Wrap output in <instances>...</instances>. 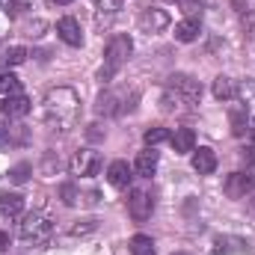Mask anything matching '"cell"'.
Wrapping results in <instances>:
<instances>
[{"mask_svg": "<svg viewBox=\"0 0 255 255\" xmlns=\"http://www.w3.org/2000/svg\"><path fill=\"white\" fill-rule=\"evenodd\" d=\"M80 116V98L74 89L60 86V89H51L48 98H45V125L54 128V130H68L74 128Z\"/></svg>", "mask_w": 255, "mask_h": 255, "instance_id": "obj_1", "label": "cell"}, {"mask_svg": "<svg viewBox=\"0 0 255 255\" xmlns=\"http://www.w3.org/2000/svg\"><path fill=\"white\" fill-rule=\"evenodd\" d=\"M202 98V83L190 74H172L163 92V110H193Z\"/></svg>", "mask_w": 255, "mask_h": 255, "instance_id": "obj_2", "label": "cell"}, {"mask_svg": "<svg viewBox=\"0 0 255 255\" xmlns=\"http://www.w3.org/2000/svg\"><path fill=\"white\" fill-rule=\"evenodd\" d=\"M136 98H139L136 92L128 95L125 89H107V92H101L95 110H98L101 116H122L125 110H133V101H136Z\"/></svg>", "mask_w": 255, "mask_h": 255, "instance_id": "obj_3", "label": "cell"}, {"mask_svg": "<svg viewBox=\"0 0 255 255\" xmlns=\"http://www.w3.org/2000/svg\"><path fill=\"white\" fill-rule=\"evenodd\" d=\"M51 232H54V226H51V220L42 217V214H30V217L21 223V238H24L27 244H48Z\"/></svg>", "mask_w": 255, "mask_h": 255, "instance_id": "obj_4", "label": "cell"}, {"mask_svg": "<svg viewBox=\"0 0 255 255\" xmlns=\"http://www.w3.org/2000/svg\"><path fill=\"white\" fill-rule=\"evenodd\" d=\"M130 54H133V42H130V36H113V39L107 42V48H104V63L116 71L122 63H128Z\"/></svg>", "mask_w": 255, "mask_h": 255, "instance_id": "obj_5", "label": "cell"}, {"mask_svg": "<svg viewBox=\"0 0 255 255\" xmlns=\"http://www.w3.org/2000/svg\"><path fill=\"white\" fill-rule=\"evenodd\" d=\"M98 169H101V154L92 148H80L71 157V172L80 178H92V175H98Z\"/></svg>", "mask_w": 255, "mask_h": 255, "instance_id": "obj_6", "label": "cell"}, {"mask_svg": "<svg viewBox=\"0 0 255 255\" xmlns=\"http://www.w3.org/2000/svg\"><path fill=\"white\" fill-rule=\"evenodd\" d=\"M151 211H154V199H151V193H145V190H133L130 193V199H128V214H130L136 223H145V220L151 217Z\"/></svg>", "mask_w": 255, "mask_h": 255, "instance_id": "obj_7", "label": "cell"}, {"mask_svg": "<svg viewBox=\"0 0 255 255\" xmlns=\"http://www.w3.org/2000/svg\"><path fill=\"white\" fill-rule=\"evenodd\" d=\"M57 36L63 39L65 45H71V48H80L83 45V30H80V24L71 15H65V18L57 21Z\"/></svg>", "mask_w": 255, "mask_h": 255, "instance_id": "obj_8", "label": "cell"}, {"mask_svg": "<svg viewBox=\"0 0 255 255\" xmlns=\"http://www.w3.org/2000/svg\"><path fill=\"white\" fill-rule=\"evenodd\" d=\"M253 187H255V178L247 175V172H232V175L226 178V193H229L232 199H244Z\"/></svg>", "mask_w": 255, "mask_h": 255, "instance_id": "obj_9", "label": "cell"}, {"mask_svg": "<svg viewBox=\"0 0 255 255\" xmlns=\"http://www.w3.org/2000/svg\"><path fill=\"white\" fill-rule=\"evenodd\" d=\"M139 27H142L145 33H160V30L169 27V15H166L163 9H145V12L139 15Z\"/></svg>", "mask_w": 255, "mask_h": 255, "instance_id": "obj_10", "label": "cell"}, {"mask_svg": "<svg viewBox=\"0 0 255 255\" xmlns=\"http://www.w3.org/2000/svg\"><path fill=\"white\" fill-rule=\"evenodd\" d=\"M250 107L247 104H232V110H229V122H232V133L235 136H244L247 130H250Z\"/></svg>", "mask_w": 255, "mask_h": 255, "instance_id": "obj_11", "label": "cell"}, {"mask_svg": "<svg viewBox=\"0 0 255 255\" xmlns=\"http://www.w3.org/2000/svg\"><path fill=\"white\" fill-rule=\"evenodd\" d=\"M9 119H21V116H27L30 113V98L27 95H21V92H15V95H9L6 101H3V107H0Z\"/></svg>", "mask_w": 255, "mask_h": 255, "instance_id": "obj_12", "label": "cell"}, {"mask_svg": "<svg viewBox=\"0 0 255 255\" xmlns=\"http://www.w3.org/2000/svg\"><path fill=\"white\" fill-rule=\"evenodd\" d=\"M157 160H160V157H157V151H154L151 145H148L145 151H139V154H136V160H133V169H136V175H142V178H151V175H154V169H157Z\"/></svg>", "mask_w": 255, "mask_h": 255, "instance_id": "obj_13", "label": "cell"}, {"mask_svg": "<svg viewBox=\"0 0 255 255\" xmlns=\"http://www.w3.org/2000/svg\"><path fill=\"white\" fill-rule=\"evenodd\" d=\"M211 92H214V98H217V101H232V98H238V83H235L232 77L220 74V77L214 80Z\"/></svg>", "mask_w": 255, "mask_h": 255, "instance_id": "obj_14", "label": "cell"}, {"mask_svg": "<svg viewBox=\"0 0 255 255\" xmlns=\"http://www.w3.org/2000/svg\"><path fill=\"white\" fill-rule=\"evenodd\" d=\"M196 151V148H193ZM193 169L199 172V175H211L214 169H217V154L211 151V148H199L196 154H193Z\"/></svg>", "mask_w": 255, "mask_h": 255, "instance_id": "obj_15", "label": "cell"}, {"mask_svg": "<svg viewBox=\"0 0 255 255\" xmlns=\"http://www.w3.org/2000/svg\"><path fill=\"white\" fill-rule=\"evenodd\" d=\"M169 142H172L175 154H187V151L196 148V133H193L190 128H178V130L169 136Z\"/></svg>", "mask_w": 255, "mask_h": 255, "instance_id": "obj_16", "label": "cell"}, {"mask_svg": "<svg viewBox=\"0 0 255 255\" xmlns=\"http://www.w3.org/2000/svg\"><path fill=\"white\" fill-rule=\"evenodd\" d=\"M107 181H110L113 187H128V181H130V166H128L125 160H113L110 169H107Z\"/></svg>", "mask_w": 255, "mask_h": 255, "instance_id": "obj_17", "label": "cell"}, {"mask_svg": "<svg viewBox=\"0 0 255 255\" xmlns=\"http://www.w3.org/2000/svg\"><path fill=\"white\" fill-rule=\"evenodd\" d=\"M175 39L178 42H196L199 39V18H184V21H178L175 24Z\"/></svg>", "mask_w": 255, "mask_h": 255, "instance_id": "obj_18", "label": "cell"}, {"mask_svg": "<svg viewBox=\"0 0 255 255\" xmlns=\"http://www.w3.org/2000/svg\"><path fill=\"white\" fill-rule=\"evenodd\" d=\"M0 211H3L6 217H18V214L24 211V196H18V193H3V196H0Z\"/></svg>", "mask_w": 255, "mask_h": 255, "instance_id": "obj_19", "label": "cell"}, {"mask_svg": "<svg viewBox=\"0 0 255 255\" xmlns=\"http://www.w3.org/2000/svg\"><path fill=\"white\" fill-rule=\"evenodd\" d=\"M18 142H24V130H21V128L0 125V148H6V145H18Z\"/></svg>", "mask_w": 255, "mask_h": 255, "instance_id": "obj_20", "label": "cell"}, {"mask_svg": "<svg viewBox=\"0 0 255 255\" xmlns=\"http://www.w3.org/2000/svg\"><path fill=\"white\" fill-rule=\"evenodd\" d=\"M217 253H250V244L241 241V238H220Z\"/></svg>", "mask_w": 255, "mask_h": 255, "instance_id": "obj_21", "label": "cell"}, {"mask_svg": "<svg viewBox=\"0 0 255 255\" xmlns=\"http://www.w3.org/2000/svg\"><path fill=\"white\" fill-rule=\"evenodd\" d=\"M128 247H130V253L133 255H154V244H151L148 235H133Z\"/></svg>", "mask_w": 255, "mask_h": 255, "instance_id": "obj_22", "label": "cell"}, {"mask_svg": "<svg viewBox=\"0 0 255 255\" xmlns=\"http://www.w3.org/2000/svg\"><path fill=\"white\" fill-rule=\"evenodd\" d=\"M169 136H172V133H169L166 128H148L142 139H145V145H151V148H154V145H160V142H166Z\"/></svg>", "mask_w": 255, "mask_h": 255, "instance_id": "obj_23", "label": "cell"}, {"mask_svg": "<svg viewBox=\"0 0 255 255\" xmlns=\"http://www.w3.org/2000/svg\"><path fill=\"white\" fill-rule=\"evenodd\" d=\"M27 60V51L21 48V45H12V48H6V54H3V63L6 65H21Z\"/></svg>", "mask_w": 255, "mask_h": 255, "instance_id": "obj_24", "label": "cell"}, {"mask_svg": "<svg viewBox=\"0 0 255 255\" xmlns=\"http://www.w3.org/2000/svg\"><path fill=\"white\" fill-rule=\"evenodd\" d=\"M18 89H21V80H18L15 74H9V71L0 74V92H3V95H15Z\"/></svg>", "mask_w": 255, "mask_h": 255, "instance_id": "obj_25", "label": "cell"}, {"mask_svg": "<svg viewBox=\"0 0 255 255\" xmlns=\"http://www.w3.org/2000/svg\"><path fill=\"white\" fill-rule=\"evenodd\" d=\"M30 172H33V166H30V163H18V166H12L9 178H12L15 184H24V181L30 178Z\"/></svg>", "mask_w": 255, "mask_h": 255, "instance_id": "obj_26", "label": "cell"}, {"mask_svg": "<svg viewBox=\"0 0 255 255\" xmlns=\"http://www.w3.org/2000/svg\"><path fill=\"white\" fill-rule=\"evenodd\" d=\"M95 9L98 12H107V15H116L122 9V0H95Z\"/></svg>", "mask_w": 255, "mask_h": 255, "instance_id": "obj_27", "label": "cell"}, {"mask_svg": "<svg viewBox=\"0 0 255 255\" xmlns=\"http://www.w3.org/2000/svg\"><path fill=\"white\" fill-rule=\"evenodd\" d=\"M241 21H244V36L247 39H255V9H247V15Z\"/></svg>", "mask_w": 255, "mask_h": 255, "instance_id": "obj_28", "label": "cell"}, {"mask_svg": "<svg viewBox=\"0 0 255 255\" xmlns=\"http://www.w3.org/2000/svg\"><path fill=\"white\" fill-rule=\"evenodd\" d=\"M24 9H30V0H6V12L9 15H21Z\"/></svg>", "mask_w": 255, "mask_h": 255, "instance_id": "obj_29", "label": "cell"}, {"mask_svg": "<svg viewBox=\"0 0 255 255\" xmlns=\"http://www.w3.org/2000/svg\"><path fill=\"white\" fill-rule=\"evenodd\" d=\"M60 196H63L65 205H74V202H77V190H74V184H63V187H60Z\"/></svg>", "mask_w": 255, "mask_h": 255, "instance_id": "obj_30", "label": "cell"}, {"mask_svg": "<svg viewBox=\"0 0 255 255\" xmlns=\"http://www.w3.org/2000/svg\"><path fill=\"white\" fill-rule=\"evenodd\" d=\"M95 229H98V223H95V220H86V226H74L71 235L77 238V235H86V232H95Z\"/></svg>", "mask_w": 255, "mask_h": 255, "instance_id": "obj_31", "label": "cell"}, {"mask_svg": "<svg viewBox=\"0 0 255 255\" xmlns=\"http://www.w3.org/2000/svg\"><path fill=\"white\" fill-rule=\"evenodd\" d=\"M113 74H116V71H113V68H110V65H104V68H101V71H98V80H101V83H107V80H110V77H113Z\"/></svg>", "mask_w": 255, "mask_h": 255, "instance_id": "obj_32", "label": "cell"}, {"mask_svg": "<svg viewBox=\"0 0 255 255\" xmlns=\"http://www.w3.org/2000/svg\"><path fill=\"white\" fill-rule=\"evenodd\" d=\"M9 247V235L6 232H0V250H6Z\"/></svg>", "mask_w": 255, "mask_h": 255, "instance_id": "obj_33", "label": "cell"}, {"mask_svg": "<svg viewBox=\"0 0 255 255\" xmlns=\"http://www.w3.org/2000/svg\"><path fill=\"white\" fill-rule=\"evenodd\" d=\"M51 3H57V6H65V3H74V0H51Z\"/></svg>", "mask_w": 255, "mask_h": 255, "instance_id": "obj_34", "label": "cell"}, {"mask_svg": "<svg viewBox=\"0 0 255 255\" xmlns=\"http://www.w3.org/2000/svg\"><path fill=\"white\" fill-rule=\"evenodd\" d=\"M250 136H253V142H255V128H250Z\"/></svg>", "mask_w": 255, "mask_h": 255, "instance_id": "obj_35", "label": "cell"}]
</instances>
